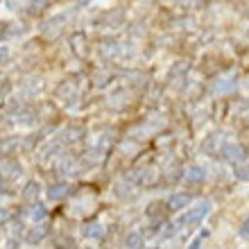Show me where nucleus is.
I'll return each mask as SVG.
<instances>
[{
  "label": "nucleus",
  "mask_w": 249,
  "mask_h": 249,
  "mask_svg": "<svg viewBox=\"0 0 249 249\" xmlns=\"http://www.w3.org/2000/svg\"><path fill=\"white\" fill-rule=\"evenodd\" d=\"M222 157L229 159V161H243L247 154H245V150L240 147V145H224V147H222Z\"/></svg>",
  "instance_id": "nucleus-3"
},
{
  "label": "nucleus",
  "mask_w": 249,
  "mask_h": 249,
  "mask_svg": "<svg viewBox=\"0 0 249 249\" xmlns=\"http://www.w3.org/2000/svg\"><path fill=\"white\" fill-rule=\"evenodd\" d=\"M206 236H209V233H206V231H204L202 236H197L195 240H193V243H190V247H193V249H195V247H199V245H202V240H204V238H206Z\"/></svg>",
  "instance_id": "nucleus-7"
},
{
  "label": "nucleus",
  "mask_w": 249,
  "mask_h": 249,
  "mask_svg": "<svg viewBox=\"0 0 249 249\" xmlns=\"http://www.w3.org/2000/svg\"><path fill=\"white\" fill-rule=\"evenodd\" d=\"M236 177L240 179V181H249V165H240L236 170Z\"/></svg>",
  "instance_id": "nucleus-5"
},
{
  "label": "nucleus",
  "mask_w": 249,
  "mask_h": 249,
  "mask_svg": "<svg viewBox=\"0 0 249 249\" xmlns=\"http://www.w3.org/2000/svg\"><path fill=\"white\" fill-rule=\"evenodd\" d=\"M240 236H249V215L245 217V222L243 227H240Z\"/></svg>",
  "instance_id": "nucleus-8"
},
{
  "label": "nucleus",
  "mask_w": 249,
  "mask_h": 249,
  "mask_svg": "<svg viewBox=\"0 0 249 249\" xmlns=\"http://www.w3.org/2000/svg\"><path fill=\"white\" fill-rule=\"evenodd\" d=\"M127 245H131V247H141L143 243H141V238H138V236H131L129 240H127Z\"/></svg>",
  "instance_id": "nucleus-10"
},
{
  "label": "nucleus",
  "mask_w": 249,
  "mask_h": 249,
  "mask_svg": "<svg viewBox=\"0 0 249 249\" xmlns=\"http://www.w3.org/2000/svg\"><path fill=\"white\" fill-rule=\"evenodd\" d=\"M204 177H206V170L199 168V165H193V168H188L184 172V179L190 181V184H199V181H204Z\"/></svg>",
  "instance_id": "nucleus-4"
},
{
  "label": "nucleus",
  "mask_w": 249,
  "mask_h": 249,
  "mask_svg": "<svg viewBox=\"0 0 249 249\" xmlns=\"http://www.w3.org/2000/svg\"><path fill=\"white\" fill-rule=\"evenodd\" d=\"M233 86H236L233 82H229V84H220V82H217V84L213 86V91H215V93H227V91H231Z\"/></svg>",
  "instance_id": "nucleus-6"
},
{
  "label": "nucleus",
  "mask_w": 249,
  "mask_h": 249,
  "mask_svg": "<svg viewBox=\"0 0 249 249\" xmlns=\"http://www.w3.org/2000/svg\"><path fill=\"white\" fill-rule=\"evenodd\" d=\"M190 202H193V195H190V193H175V195L168 199V209L181 211L184 206H190Z\"/></svg>",
  "instance_id": "nucleus-2"
},
{
  "label": "nucleus",
  "mask_w": 249,
  "mask_h": 249,
  "mask_svg": "<svg viewBox=\"0 0 249 249\" xmlns=\"http://www.w3.org/2000/svg\"><path fill=\"white\" fill-rule=\"evenodd\" d=\"M209 213H211V202H202L199 206H193V209H188L186 213H181L179 224H197V222H202Z\"/></svg>",
  "instance_id": "nucleus-1"
},
{
  "label": "nucleus",
  "mask_w": 249,
  "mask_h": 249,
  "mask_svg": "<svg viewBox=\"0 0 249 249\" xmlns=\"http://www.w3.org/2000/svg\"><path fill=\"white\" fill-rule=\"evenodd\" d=\"M86 233H89V236H102V229H100V227H89Z\"/></svg>",
  "instance_id": "nucleus-9"
}]
</instances>
